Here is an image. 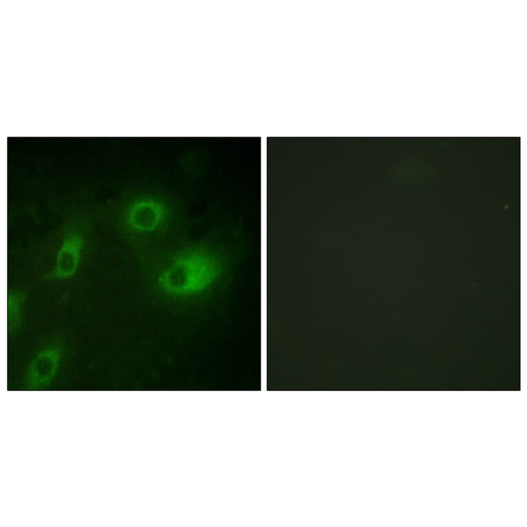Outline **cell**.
<instances>
[{"mask_svg": "<svg viewBox=\"0 0 527 527\" xmlns=\"http://www.w3.org/2000/svg\"><path fill=\"white\" fill-rule=\"evenodd\" d=\"M215 269L197 256L188 255L175 259L159 277L167 292L190 293L200 290L212 280Z\"/></svg>", "mask_w": 527, "mask_h": 527, "instance_id": "6da1fadb", "label": "cell"}, {"mask_svg": "<svg viewBox=\"0 0 527 527\" xmlns=\"http://www.w3.org/2000/svg\"><path fill=\"white\" fill-rule=\"evenodd\" d=\"M63 357L60 345L50 344L41 348L32 357L24 377L28 389H39L48 385L56 376Z\"/></svg>", "mask_w": 527, "mask_h": 527, "instance_id": "7a4b0ae2", "label": "cell"}, {"mask_svg": "<svg viewBox=\"0 0 527 527\" xmlns=\"http://www.w3.org/2000/svg\"><path fill=\"white\" fill-rule=\"evenodd\" d=\"M166 217V208L162 203L150 197H139L126 209L124 221L132 231L149 233L162 224Z\"/></svg>", "mask_w": 527, "mask_h": 527, "instance_id": "3957f363", "label": "cell"}, {"mask_svg": "<svg viewBox=\"0 0 527 527\" xmlns=\"http://www.w3.org/2000/svg\"><path fill=\"white\" fill-rule=\"evenodd\" d=\"M84 247L85 238L81 230L67 231L57 252L50 277L55 280L72 277L79 267Z\"/></svg>", "mask_w": 527, "mask_h": 527, "instance_id": "277c9868", "label": "cell"}, {"mask_svg": "<svg viewBox=\"0 0 527 527\" xmlns=\"http://www.w3.org/2000/svg\"><path fill=\"white\" fill-rule=\"evenodd\" d=\"M25 299L26 295L23 291L13 290L7 292L6 324L8 335L15 332L21 326Z\"/></svg>", "mask_w": 527, "mask_h": 527, "instance_id": "5b68a950", "label": "cell"}]
</instances>
